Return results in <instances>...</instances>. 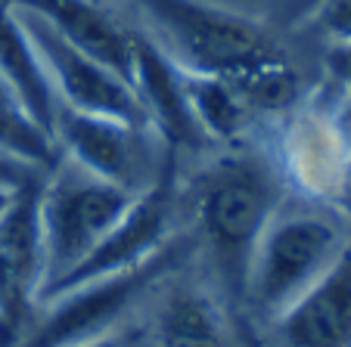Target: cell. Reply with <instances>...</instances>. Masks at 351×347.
<instances>
[{
    "label": "cell",
    "instance_id": "cell-1",
    "mask_svg": "<svg viewBox=\"0 0 351 347\" xmlns=\"http://www.w3.org/2000/svg\"><path fill=\"white\" fill-rule=\"evenodd\" d=\"M193 198L199 242H206L230 298L243 301L255 248L283 205L277 168L265 152H227L199 170Z\"/></svg>",
    "mask_w": 351,
    "mask_h": 347
},
{
    "label": "cell",
    "instance_id": "cell-2",
    "mask_svg": "<svg viewBox=\"0 0 351 347\" xmlns=\"http://www.w3.org/2000/svg\"><path fill=\"white\" fill-rule=\"evenodd\" d=\"M134 198L137 196L87 174L66 155H60L53 168L44 170L40 233H44L47 273L40 298L97 248V242L119 223Z\"/></svg>",
    "mask_w": 351,
    "mask_h": 347
},
{
    "label": "cell",
    "instance_id": "cell-3",
    "mask_svg": "<svg viewBox=\"0 0 351 347\" xmlns=\"http://www.w3.org/2000/svg\"><path fill=\"white\" fill-rule=\"evenodd\" d=\"M196 236H174L153 261L140 264L125 273H109L87 279L81 285H72L66 292L50 298V313L28 329L16 347H78L87 341L106 338L115 329V322L156 288L162 279L178 273L190 255L196 251Z\"/></svg>",
    "mask_w": 351,
    "mask_h": 347
},
{
    "label": "cell",
    "instance_id": "cell-4",
    "mask_svg": "<svg viewBox=\"0 0 351 347\" xmlns=\"http://www.w3.org/2000/svg\"><path fill=\"white\" fill-rule=\"evenodd\" d=\"M137 7L153 22L156 40L190 72L230 81L280 56L255 19L208 0H137Z\"/></svg>",
    "mask_w": 351,
    "mask_h": 347
},
{
    "label": "cell",
    "instance_id": "cell-5",
    "mask_svg": "<svg viewBox=\"0 0 351 347\" xmlns=\"http://www.w3.org/2000/svg\"><path fill=\"white\" fill-rule=\"evenodd\" d=\"M345 233L326 214H280L265 229L252 257L245 301L255 313L277 320L330 270L342 251Z\"/></svg>",
    "mask_w": 351,
    "mask_h": 347
},
{
    "label": "cell",
    "instance_id": "cell-6",
    "mask_svg": "<svg viewBox=\"0 0 351 347\" xmlns=\"http://www.w3.org/2000/svg\"><path fill=\"white\" fill-rule=\"evenodd\" d=\"M53 140L62 155L72 158L78 168L112 186H121L131 196L146 192L178 162V155H171L149 127L87 115L66 105L56 112Z\"/></svg>",
    "mask_w": 351,
    "mask_h": 347
},
{
    "label": "cell",
    "instance_id": "cell-7",
    "mask_svg": "<svg viewBox=\"0 0 351 347\" xmlns=\"http://www.w3.org/2000/svg\"><path fill=\"white\" fill-rule=\"evenodd\" d=\"M40 177L13 192L0 211V338L25 335L32 307L44 288V233H40Z\"/></svg>",
    "mask_w": 351,
    "mask_h": 347
},
{
    "label": "cell",
    "instance_id": "cell-8",
    "mask_svg": "<svg viewBox=\"0 0 351 347\" xmlns=\"http://www.w3.org/2000/svg\"><path fill=\"white\" fill-rule=\"evenodd\" d=\"M174 170H178V162L149 190L134 198L131 208L119 217V223L97 242V248L66 279L56 282L40 301H50L53 295H60V292H66L72 285H81L87 279L125 273V270H134L140 264L153 261L174 239V214H178V190H174V177L178 174Z\"/></svg>",
    "mask_w": 351,
    "mask_h": 347
},
{
    "label": "cell",
    "instance_id": "cell-9",
    "mask_svg": "<svg viewBox=\"0 0 351 347\" xmlns=\"http://www.w3.org/2000/svg\"><path fill=\"white\" fill-rule=\"evenodd\" d=\"M19 16L25 22L28 34H32L34 47H38L40 60H44L47 75L53 81L60 105L75 109V112H87V115H103V118H119V121H128V125L146 127L143 105H140L131 81H125L106 62H99L97 56L72 47L69 40H62L44 22L32 19L25 13H19Z\"/></svg>",
    "mask_w": 351,
    "mask_h": 347
},
{
    "label": "cell",
    "instance_id": "cell-10",
    "mask_svg": "<svg viewBox=\"0 0 351 347\" xmlns=\"http://www.w3.org/2000/svg\"><path fill=\"white\" fill-rule=\"evenodd\" d=\"M283 162L298 190L324 205L351 208V140L339 109L308 105L298 112L286 127Z\"/></svg>",
    "mask_w": 351,
    "mask_h": 347
},
{
    "label": "cell",
    "instance_id": "cell-11",
    "mask_svg": "<svg viewBox=\"0 0 351 347\" xmlns=\"http://www.w3.org/2000/svg\"><path fill=\"white\" fill-rule=\"evenodd\" d=\"M134 93L146 115V127L171 155L208 146L184 87V66L156 38L134 31Z\"/></svg>",
    "mask_w": 351,
    "mask_h": 347
},
{
    "label": "cell",
    "instance_id": "cell-12",
    "mask_svg": "<svg viewBox=\"0 0 351 347\" xmlns=\"http://www.w3.org/2000/svg\"><path fill=\"white\" fill-rule=\"evenodd\" d=\"M271 322L267 347H351V233L330 270Z\"/></svg>",
    "mask_w": 351,
    "mask_h": 347
},
{
    "label": "cell",
    "instance_id": "cell-13",
    "mask_svg": "<svg viewBox=\"0 0 351 347\" xmlns=\"http://www.w3.org/2000/svg\"><path fill=\"white\" fill-rule=\"evenodd\" d=\"M13 10L44 22L72 47L97 56L125 81L134 75V31H125L97 0H7Z\"/></svg>",
    "mask_w": 351,
    "mask_h": 347
},
{
    "label": "cell",
    "instance_id": "cell-14",
    "mask_svg": "<svg viewBox=\"0 0 351 347\" xmlns=\"http://www.w3.org/2000/svg\"><path fill=\"white\" fill-rule=\"evenodd\" d=\"M0 78L13 87V93L28 109V115L47 133H53L56 112H60L53 81L47 75L44 60H40L22 16L7 0H0Z\"/></svg>",
    "mask_w": 351,
    "mask_h": 347
},
{
    "label": "cell",
    "instance_id": "cell-15",
    "mask_svg": "<svg viewBox=\"0 0 351 347\" xmlns=\"http://www.w3.org/2000/svg\"><path fill=\"white\" fill-rule=\"evenodd\" d=\"M156 344L159 347H245L237 316L224 313L206 292L184 288L162 304L156 316Z\"/></svg>",
    "mask_w": 351,
    "mask_h": 347
},
{
    "label": "cell",
    "instance_id": "cell-16",
    "mask_svg": "<svg viewBox=\"0 0 351 347\" xmlns=\"http://www.w3.org/2000/svg\"><path fill=\"white\" fill-rule=\"evenodd\" d=\"M184 87L208 143H237L252 118V109L245 105L237 87L221 75L190 72V68H184Z\"/></svg>",
    "mask_w": 351,
    "mask_h": 347
},
{
    "label": "cell",
    "instance_id": "cell-17",
    "mask_svg": "<svg viewBox=\"0 0 351 347\" xmlns=\"http://www.w3.org/2000/svg\"><path fill=\"white\" fill-rule=\"evenodd\" d=\"M0 152L34 170H50L62 155L53 133H47L28 115L13 87L0 78Z\"/></svg>",
    "mask_w": 351,
    "mask_h": 347
},
{
    "label": "cell",
    "instance_id": "cell-18",
    "mask_svg": "<svg viewBox=\"0 0 351 347\" xmlns=\"http://www.w3.org/2000/svg\"><path fill=\"white\" fill-rule=\"evenodd\" d=\"M230 84L237 87L239 97L245 99V105L252 112L283 115L298 103V78L283 56L258 62L249 72L230 78Z\"/></svg>",
    "mask_w": 351,
    "mask_h": 347
},
{
    "label": "cell",
    "instance_id": "cell-19",
    "mask_svg": "<svg viewBox=\"0 0 351 347\" xmlns=\"http://www.w3.org/2000/svg\"><path fill=\"white\" fill-rule=\"evenodd\" d=\"M317 28L332 40H351V0H324L317 10Z\"/></svg>",
    "mask_w": 351,
    "mask_h": 347
},
{
    "label": "cell",
    "instance_id": "cell-20",
    "mask_svg": "<svg viewBox=\"0 0 351 347\" xmlns=\"http://www.w3.org/2000/svg\"><path fill=\"white\" fill-rule=\"evenodd\" d=\"M324 62H326V72H330V78L336 81L339 90L345 93V99H351V40L330 44Z\"/></svg>",
    "mask_w": 351,
    "mask_h": 347
},
{
    "label": "cell",
    "instance_id": "cell-21",
    "mask_svg": "<svg viewBox=\"0 0 351 347\" xmlns=\"http://www.w3.org/2000/svg\"><path fill=\"white\" fill-rule=\"evenodd\" d=\"M38 174H44V170H34V168H28V164H22V162H16V158L0 152V186L19 190V186H25L28 180H34Z\"/></svg>",
    "mask_w": 351,
    "mask_h": 347
},
{
    "label": "cell",
    "instance_id": "cell-22",
    "mask_svg": "<svg viewBox=\"0 0 351 347\" xmlns=\"http://www.w3.org/2000/svg\"><path fill=\"white\" fill-rule=\"evenodd\" d=\"M237 326H239V335H243V344L245 347H267L265 335L255 329V322L249 316H237Z\"/></svg>",
    "mask_w": 351,
    "mask_h": 347
},
{
    "label": "cell",
    "instance_id": "cell-23",
    "mask_svg": "<svg viewBox=\"0 0 351 347\" xmlns=\"http://www.w3.org/2000/svg\"><path fill=\"white\" fill-rule=\"evenodd\" d=\"M339 118H342V127H345V133H348V140H351V99L345 105H339Z\"/></svg>",
    "mask_w": 351,
    "mask_h": 347
},
{
    "label": "cell",
    "instance_id": "cell-24",
    "mask_svg": "<svg viewBox=\"0 0 351 347\" xmlns=\"http://www.w3.org/2000/svg\"><path fill=\"white\" fill-rule=\"evenodd\" d=\"M78 347H121V344H119V341H115V338H109V335H106V338L87 341V344H78Z\"/></svg>",
    "mask_w": 351,
    "mask_h": 347
},
{
    "label": "cell",
    "instance_id": "cell-25",
    "mask_svg": "<svg viewBox=\"0 0 351 347\" xmlns=\"http://www.w3.org/2000/svg\"><path fill=\"white\" fill-rule=\"evenodd\" d=\"M13 192H16V190H7V186H0V211L7 208V202L13 198Z\"/></svg>",
    "mask_w": 351,
    "mask_h": 347
}]
</instances>
